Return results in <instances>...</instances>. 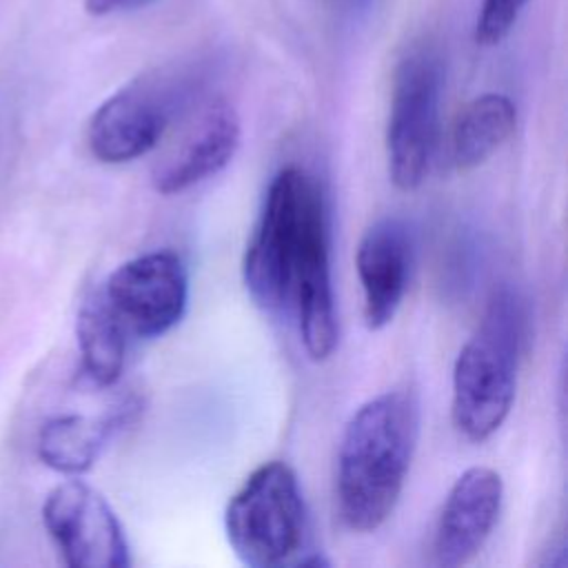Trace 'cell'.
I'll return each instance as SVG.
<instances>
[{"label":"cell","instance_id":"2","mask_svg":"<svg viewBox=\"0 0 568 568\" xmlns=\"http://www.w3.org/2000/svg\"><path fill=\"white\" fill-rule=\"evenodd\" d=\"M419 437V402L408 388L384 390L346 422L335 470L342 521L355 532L377 530L395 510Z\"/></svg>","mask_w":568,"mask_h":568},{"label":"cell","instance_id":"13","mask_svg":"<svg viewBox=\"0 0 568 568\" xmlns=\"http://www.w3.org/2000/svg\"><path fill=\"white\" fill-rule=\"evenodd\" d=\"M78 348L84 375L95 386H113L126 357V326L115 315L102 291L87 297L78 311L75 322Z\"/></svg>","mask_w":568,"mask_h":568},{"label":"cell","instance_id":"9","mask_svg":"<svg viewBox=\"0 0 568 568\" xmlns=\"http://www.w3.org/2000/svg\"><path fill=\"white\" fill-rule=\"evenodd\" d=\"M242 122L222 98L193 106L178 133L151 166V184L162 195H175L217 175L235 158Z\"/></svg>","mask_w":568,"mask_h":568},{"label":"cell","instance_id":"1","mask_svg":"<svg viewBox=\"0 0 568 568\" xmlns=\"http://www.w3.org/2000/svg\"><path fill=\"white\" fill-rule=\"evenodd\" d=\"M242 277L264 311L291 308L306 355L324 362L337 346L331 282L328 220L320 184L300 166L282 169L268 184L246 244Z\"/></svg>","mask_w":568,"mask_h":568},{"label":"cell","instance_id":"4","mask_svg":"<svg viewBox=\"0 0 568 568\" xmlns=\"http://www.w3.org/2000/svg\"><path fill=\"white\" fill-rule=\"evenodd\" d=\"M308 513L295 470L280 459L260 464L233 493L224 532L235 557L253 568L300 564Z\"/></svg>","mask_w":568,"mask_h":568},{"label":"cell","instance_id":"12","mask_svg":"<svg viewBox=\"0 0 568 568\" xmlns=\"http://www.w3.org/2000/svg\"><path fill=\"white\" fill-rule=\"evenodd\" d=\"M517 109L504 93H481L457 115L450 135V155L459 171L481 166L513 135Z\"/></svg>","mask_w":568,"mask_h":568},{"label":"cell","instance_id":"7","mask_svg":"<svg viewBox=\"0 0 568 568\" xmlns=\"http://www.w3.org/2000/svg\"><path fill=\"white\" fill-rule=\"evenodd\" d=\"M102 295L138 337H160L184 315L189 273L173 251H149L122 262L106 280Z\"/></svg>","mask_w":568,"mask_h":568},{"label":"cell","instance_id":"15","mask_svg":"<svg viewBox=\"0 0 568 568\" xmlns=\"http://www.w3.org/2000/svg\"><path fill=\"white\" fill-rule=\"evenodd\" d=\"M526 4L528 0H481L475 22V42L481 47L499 44L513 31Z\"/></svg>","mask_w":568,"mask_h":568},{"label":"cell","instance_id":"10","mask_svg":"<svg viewBox=\"0 0 568 568\" xmlns=\"http://www.w3.org/2000/svg\"><path fill=\"white\" fill-rule=\"evenodd\" d=\"M504 501L501 475L490 466L466 468L450 486L433 532V561L457 568L488 541Z\"/></svg>","mask_w":568,"mask_h":568},{"label":"cell","instance_id":"16","mask_svg":"<svg viewBox=\"0 0 568 568\" xmlns=\"http://www.w3.org/2000/svg\"><path fill=\"white\" fill-rule=\"evenodd\" d=\"M158 0H84V9L91 16L104 18V16H120V13H133L140 9H146L155 4Z\"/></svg>","mask_w":568,"mask_h":568},{"label":"cell","instance_id":"14","mask_svg":"<svg viewBox=\"0 0 568 568\" xmlns=\"http://www.w3.org/2000/svg\"><path fill=\"white\" fill-rule=\"evenodd\" d=\"M118 424H122V413H111L104 417L58 415L40 428V459L58 473L80 475L100 457Z\"/></svg>","mask_w":568,"mask_h":568},{"label":"cell","instance_id":"6","mask_svg":"<svg viewBox=\"0 0 568 568\" xmlns=\"http://www.w3.org/2000/svg\"><path fill=\"white\" fill-rule=\"evenodd\" d=\"M195 84V73L182 67L131 80L95 109L87 129L91 153L104 164H124L158 149L193 100Z\"/></svg>","mask_w":568,"mask_h":568},{"label":"cell","instance_id":"3","mask_svg":"<svg viewBox=\"0 0 568 568\" xmlns=\"http://www.w3.org/2000/svg\"><path fill=\"white\" fill-rule=\"evenodd\" d=\"M521 313L497 291L453 366V424L470 442L488 439L506 422L517 386Z\"/></svg>","mask_w":568,"mask_h":568},{"label":"cell","instance_id":"5","mask_svg":"<svg viewBox=\"0 0 568 568\" xmlns=\"http://www.w3.org/2000/svg\"><path fill=\"white\" fill-rule=\"evenodd\" d=\"M442 93V51L428 38L415 40L395 67L386 122L388 175L399 191H415L428 175L439 138Z\"/></svg>","mask_w":568,"mask_h":568},{"label":"cell","instance_id":"8","mask_svg":"<svg viewBox=\"0 0 568 568\" xmlns=\"http://www.w3.org/2000/svg\"><path fill=\"white\" fill-rule=\"evenodd\" d=\"M42 519L73 568H126L131 550L109 501L89 484L69 479L44 499Z\"/></svg>","mask_w":568,"mask_h":568},{"label":"cell","instance_id":"11","mask_svg":"<svg viewBox=\"0 0 568 568\" xmlns=\"http://www.w3.org/2000/svg\"><path fill=\"white\" fill-rule=\"evenodd\" d=\"M410 235L399 217L375 220L359 237L355 268L364 297V322L379 331L393 322L408 288Z\"/></svg>","mask_w":568,"mask_h":568}]
</instances>
